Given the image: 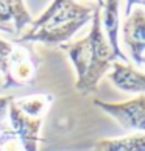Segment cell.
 Instances as JSON below:
<instances>
[{"mask_svg": "<svg viewBox=\"0 0 145 151\" xmlns=\"http://www.w3.org/2000/svg\"><path fill=\"white\" fill-rule=\"evenodd\" d=\"M94 104L105 114H108L111 119H114L123 129L145 134V95H137L120 103L94 100Z\"/></svg>", "mask_w": 145, "mask_h": 151, "instance_id": "cell-4", "label": "cell"}, {"mask_svg": "<svg viewBox=\"0 0 145 151\" xmlns=\"http://www.w3.org/2000/svg\"><path fill=\"white\" fill-rule=\"evenodd\" d=\"M33 17L20 0H0V31L17 36L30 27Z\"/></svg>", "mask_w": 145, "mask_h": 151, "instance_id": "cell-8", "label": "cell"}, {"mask_svg": "<svg viewBox=\"0 0 145 151\" xmlns=\"http://www.w3.org/2000/svg\"><path fill=\"white\" fill-rule=\"evenodd\" d=\"M100 8V20H102V30L106 37L109 47L114 50L117 58L122 63H128V58L122 52L119 44V31H120V3L115 0H108V2H98Z\"/></svg>", "mask_w": 145, "mask_h": 151, "instance_id": "cell-7", "label": "cell"}, {"mask_svg": "<svg viewBox=\"0 0 145 151\" xmlns=\"http://www.w3.org/2000/svg\"><path fill=\"white\" fill-rule=\"evenodd\" d=\"M0 151H25L20 140L9 126H0Z\"/></svg>", "mask_w": 145, "mask_h": 151, "instance_id": "cell-12", "label": "cell"}, {"mask_svg": "<svg viewBox=\"0 0 145 151\" xmlns=\"http://www.w3.org/2000/svg\"><path fill=\"white\" fill-rule=\"evenodd\" d=\"M39 56L33 44L13 42L0 37V72L3 75V87L33 86L39 70Z\"/></svg>", "mask_w": 145, "mask_h": 151, "instance_id": "cell-3", "label": "cell"}, {"mask_svg": "<svg viewBox=\"0 0 145 151\" xmlns=\"http://www.w3.org/2000/svg\"><path fill=\"white\" fill-rule=\"evenodd\" d=\"M108 78L113 86L122 92L145 95V73L128 63H114L113 69L108 72Z\"/></svg>", "mask_w": 145, "mask_h": 151, "instance_id": "cell-9", "label": "cell"}, {"mask_svg": "<svg viewBox=\"0 0 145 151\" xmlns=\"http://www.w3.org/2000/svg\"><path fill=\"white\" fill-rule=\"evenodd\" d=\"M53 103V95L50 93H39V95H28V97H22L14 100V104L22 114L31 119H41L47 115L50 106Z\"/></svg>", "mask_w": 145, "mask_h": 151, "instance_id": "cell-11", "label": "cell"}, {"mask_svg": "<svg viewBox=\"0 0 145 151\" xmlns=\"http://www.w3.org/2000/svg\"><path fill=\"white\" fill-rule=\"evenodd\" d=\"M14 101V98L11 95L6 97H0V125L8 119V112H9V106Z\"/></svg>", "mask_w": 145, "mask_h": 151, "instance_id": "cell-13", "label": "cell"}, {"mask_svg": "<svg viewBox=\"0 0 145 151\" xmlns=\"http://www.w3.org/2000/svg\"><path fill=\"white\" fill-rule=\"evenodd\" d=\"M120 31L123 45L128 48L131 59L137 65H141L145 55V9L142 6H136L133 11H130L125 22L122 24Z\"/></svg>", "mask_w": 145, "mask_h": 151, "instance_id": "cell-5", "label": "cell"}, {"mask_svg": "<svg viewBox=\"0 0 145 151\" xmlns=\"http://www.w3.org/2000/svg\"><path fill=\"white\" fill-rule=\"evenodd\" d=\"M91 151H145V134L134 132L117 139H102Z\"/></svg>", "mask_w": 145, "mask_h": 151, "instance_id": "cell-10", "label": "cell"}, {"mask_svg": "<svg viewBox=\"0 0 145 151\" xmlns=\"http://www.w3.org/2000/svg\"><path fill=\"white\" fill-rule=\"evenodd\" d=\"M67 53L72 65L76 72V91L89 93L97 91L100 80L108 75L114 63L119 61L114 50L109 47L102 30L100 8L95 5L91 20V31L86 37L75 42H69L59 47Z\"/></svg>", "mask_w": 145, "mask_h": 151, "instance_id": "cell-1", "label": "cell"}, {"mask_svg": "<svg viewBox=\"0 0 145 151\" xmlns=\"http://www.w3.org/2000/svg\"><path fill=\"white\" fill-rule=\"evenodd\" d=\"M8 120H9V128L17 136L24 150L25 151H39L41 128H42L44 120L31 119V117H27L25 114H22L17 109V106L14 104V101L9 106Z\"/></svg>", "mask_w": 145, "mask_h": 151, "instance_id": "cell-6", "label": "cell"}, {"mask_svg": "<svg viewBox=\"0 0 145 151\" xmlns=\"http://www.w3.org/2000/svg\"><path fill=\"white\" fill-rule=\"evenodd\" d=\"M94 8L72 0H56L45 8L38 19H33L28 30L16 37L22 44H44L47 47H63L78 31L92 20Z\"/></svg>", "mask_w": 145, "mask_h": 151, "instance_id": "cell-2", "label": "cell"}, {"mask_svg": "<svg viewBox=\"0 0 145 151\" xmlns=\"http://www.w3.org/2000/svg\"><path fill=\"white\" fill-rule=\"evenodd\" d=\"M142 64H145V55H144V58H142Z\"/></svg>", "mask_w": 145, "mask_h": 151, "instance_id": "cell-14", "label": "cell"}]
</instances>
